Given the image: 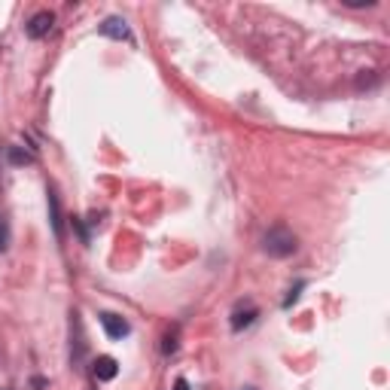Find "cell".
<instances>
[{"mask_svg": "<svg viewBox=\"0 0 390 390\" xmlns=\"http://www.w3.org/2000/svg\"><path fill=\"white\" fill-rule=\"evenodd\" d=\"M101 326H104V332H107L110 338H125L131 332V326L125 317H119V314H113V311H101Z\"/></svg>", "mask_w": 390, "mask_h": 390, "instance_id": "6", "label": "cell"}, {"mask_svg": "<svg viewBox=\"0 0 390 390\" xmlns=\"http://www.w3.org/2000/svg\"><path fill=\"white\" fill-rule=\"evenodd\" d=\"M52 25H55V16L49 10H40V12H34L31 19H28V25H25V34H28V40H43L49 31H52Z\"/></svg>", "mask_w": 390, "mask_h": 390, "instance_id": "5", "label": "cell"}, {"mask_svg": "<svg viewBox=\"0 0 390 390\" xmlns=\"http://www.w3.org/2000/svg\"><path fill=\"white\" fill-rule=\"evenodd\" d=\"M174 390H193V387H189L186 378H177V381H174Z\"/></svg>", "mask_w": 390, "mask_h": 390, "instance_id": "15", "label": "cell"}, {"mask_svg": "<svg viewBox=\"0 0 390 390\" xmlns=\"http://www.w3.org/2000/svg\"><path fill=\"white\" fill-rule=\"evenodd\" d=\"M49 223H52V232H55V241H65V214H61V202H58V193L49 189Z\"/></svg>", "mask_w": 390, "mask_h": 390, "instance_id": "7", "label": "cell"}, {"mask_svg": "<svg viewBox=\"0 0 390 390\" xmlns=\"http://www.w3.org/2000/svg\"><path fill=\"white\" fill-rule=\"evenodd\" d=\"M70 223H74V229H76V235H80V241H83V244H89V241H91V235H89L86 223H83L80 217H74V219H70Z\"/></svg>", "mask_w": 390, "mask_h": 390, "instance_id": "12", "label": "cell"}, {"mask_svg": "<svg viewBox=\"0 0 390 390\" xmlns=\"http://www.w3.org/2000/svg\"><path fill=\"white\" fill-rule=\"evenodd\" d=\"M347 6H354V10H360V6H375L378 0H345Z\"/></svg>", "mask_w": 390, "mask_h": 390, "instance_id": "14", "label": "cell"}, {"mask_svg": "<svg viewBox=\"0 0 390 390\" xmlns=\"http://www.w3.org/2000/svg\"><path fill=\"white\" fill-rule=\"evenodd\" d=\"M257 317H259L257 305H253V302H238L235 308H232V317H229L232 332H241V329H247V326H253V323H257Z\"/></svg>", "mask_w": 390, "mask_h": 390, "instance_id": "4", "label": "cell"}, {"mask_svg": "<svg viewBox=\"0 0 390 390\" xmlns=\"http://www.w3.org/2000/svg\"><path fill=\"white\" fill-rule=\"evenodd\" d=\"M302 290H305V281H296L293 287L287 290V296H283V308H293L296 302H299V296H302Z\"/></svg>", "mask_w": 390, "mask_h": 390, "instance_id": "11", "label": "cell"}, {"mask_svg": "<svg viewBox=\"0 0 390 390\" xmlns=\"http://www.w3.org/2000/svg\"><path fill=\"white\" fill-rule=\"evenodd\" d=\"M177 347H180V326H171V329L165 332V338H162V354L171 357Z\"/></svg>", "mask_w": 390, "mask_h": 390, "instance_id": "10", "label": "cell"}, {"mask_svg": "<svg viewBox=\"0 0 390 390\" xmlns=\"http://www.w3.org/2000/svg\"><path fill=\"white\" fill-rule=\"evenodd\" d=\"M91 375H95V381H113L119 375V363L107 354H101V357L91 363Z\"/></svg>", "mask_w": 390, "mask_h": 390, "instance_id": "8", "label": "cell"}, {"mask_svg": "<svg viewBox=\"0 0 390 390\" xmlns=\"http://www.w3.org/2000/svg\"><path fill=\"white\" fill-rule=\"evenodd\" d=\"M86 357V342H83V321L80 311H70V366L80 369Z\"/></svg>", "mask_w": 390, "mask_h": 390, "instance_id": "2", "label": "cell"}, {"mask_svg": "<svg viewBox=\"0 0 390 390\" xmlns=\"http://www.w3.org/2000/svg\"><path fill=\"white\" fill-rule=\"evenodd\" d=\"M296 235L287 229V226H274V229L266 232V238H262V250L268 253V257L274 259H283V257H293L296 253Z\"/></svg>", "mask_w": 390, "mask_h": 390, "instance_id": "1", "label": "cell"}, {"mask_svg": "<svg viewBox=\"0 0 390 390\" xmlns=\"http://www.w3.org/2000/svg\"><path fill=\"white\" fill-rule=\"evenodd\" d=\"M241 390H257V387H241Z\"/></svg>", "mask_w": 390, "mask_h": 390, "instance_id": "17", "label": "cell"}, {"mask_svg": "<svg viewBox=\"0 0 390 390\" xmlns=\"http://www.w3.org/2000/svg\"><path fill=\"white\" fill-rule=\"evenodd\" d=\"M10 247V232H6V226H3V219H0V253Z\"/></svg>", "mask_w": 390, "mask_h": 390, "instance_id": "13", "label": "cell"}, {"mask_svg": "<svg viewBox=\"0 0 390 390\" xmlns=\"http://www.w3.org/2000/svg\"><path fill=\"white\" fill-rule=\"evenodd\" d=\"M6 159H10V165H31L34 153L22 150V147H6Z\"/></svg>", "mask_w": 390, "mask_h": 390, "instance_id": "9", "label": "cell"}, {"mask_svg": "<svg viewBox=\"0 0 390 390\" xmlns=\"http://www.w3.org/2000/svg\"><path fill=\"white\" fill-rule=\"evenodd\" d=\"M98 34H101V37H110V40H125V43H134L131 28H129V22H125L122 16L104 19V22L98 25Z\"/></svg>", "mask_w": 390, "mask_h": 390, "instance_id": "3", "label": "cell"}, {"mask_svg": "<svg viewBox=\"0 0 390 390\" xmlns=\"http://www.w3.org/2000/svg\"><path fill=\"white\" fill-rule=\"evenodd\" d=\"M34 387H37V390H46V378H34Z\"/></svg>", "mask_w": 390, "mask_h": 390, "instance_id": "16", "label": "cell"}]
</instances>
